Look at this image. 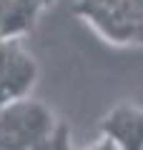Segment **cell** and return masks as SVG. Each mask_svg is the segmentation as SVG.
I'll use <instances>...</instances> for the list:
<instances>
[{"label": "cell", "instance_id": "obj_1", "mask_svg": "<svg viewBox=\"0 0 143 150\" xmlns=\"http://www.w3.org/2000/svg\"><path fill=\"white\" fill-rule=\"evenodd\" d=\"M58 125V118L43 103L23 98L0 110V150H30Z\"/></svg>", "mask_w": 143, "mask_h": 150}, {"label": "cell", "instance_id": "obj_2", "mask_svg": "<svg viewBox=\"0 0 143 150\" xmlns=\"http://www.w3.org/2000/svg\"><path fill=\"white\" fill-rule=\"evenodd\" d=\"M38 80V63L20 40L0 43V110L28 98Z\"/></svg>", "mask_w": 143, "mask_h": 150}, {"label": "cell", "instance_id": "obj_3", "mask_svg": "<svg viewBox=\"0 0 143 150\" xmlns=\"http://www.w3.org/2000/svg\"><path fill=\"white\" fill-rule=\"evenodd\" d=\"M101 135L111 138L121 150H143V108L121 103L101 120Z\"/></svg>", "mask_w": 143, "mask_h": 150}, {"label": "cell", "instance_id": "obj_4", "mask_svg": "<svg viewBox=\"0 0 143 150\" xmlns=\"http://www.w3.org/2000/svg\"><path fill=\"white\" fill-rule=\"evenodd\" d=\"M45 8V0H0V43L25 38Z\"/></svg>", "mask_w": 143, "mask_h": 150}, {"label": "cell", "instance_id": "obj_5", "mask_svg": "<svg viewBox=\"0 0 143 150\" xmlns=\"http://www.w3.org/2000/svg\"><path fill=\"white\" fill-rule=\"evenodd\" d=\"M30 150H73L68 123H65V120H58V125H55L43 140H38Z\"/></svg>", "mask_w": 143, "mask_h": 150}, {"label": "cell", "instance_id": "obj_6", "mask_svg": "<svg viewBox=\"0 0 143 150\" xmlns=\"http://www.w3.org/2000/svg\"><path fill=\"white\" fill-rule=\"evenodd\" d=\"M83 150H121V148H118V145L113 143L111 138H106V135H101V140H98V143H93L90 148H83Z\"/></svg>", "mask_w": 143, "mask_h": 150}, {"label": "cell", "instance_id": "obj_7", "mask_svg": "<svg viewBox=\"0 0 143 150\" xmlns=\"http://www.w3.org/2000/svg\"><path fill=\"white\" fill-rule=\"evenodd\" d=\"M45 3H48V8H50V5H53V3H55V0H45Z\"/></svg>", "mask_w": 143, "mask_h": 150}]
</instances>
